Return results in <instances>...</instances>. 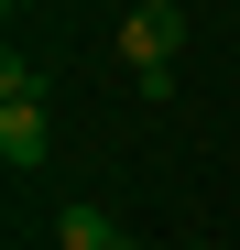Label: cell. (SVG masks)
I'll return each mask as SVG.
<instances>
[{
	"label": "cell",
	"instance_id": "cell-4",
	"mask_svg": "<svg viewBox=\"0 0 240 250\" xmlns=\"http://www.w3.org/2000/svg\"><path fill=\"white\" fill-rule=\"evenodd\" d=\"M186 250H208V239H186Z\"/></svg>",
	"mask_w": 240,
	"mask_h": 250
},
{
	"label": "cell",
	"instance_id": "cell-1",
	"mask_svg": "<svg viewBox=\"0 0 240 250\" xmlns=\"http://www.w3.org/2000/svg\"><path fill=\"white\" fill-rule=\"evenodd\" d=\"M175 44H186V11H175V0H142V11L120 22V55H131L142 87H175Z\"/></svg>",
	"mask_w": 240,
	"mask_h": 250
},
{
	"label": "cell",
	"instance_id": "cell-2",
	"mask_svg": "<svg viewBox=\"0 0 240 250\" xmlns=\"http://www.w3.org/2000/svg\"><path fill=\"white\" fill-rule=\"evenodd\" d=\"M44 98H0V163H11V174H44Z\"/></svg>",
	"mask_w": 240,
	"mask_h": 250
},
{
	"label": "cell",
	"instance_id": "cell-3",
	"mask_svg": "<svg viewBox=\"0 0 240 250\" xmlns=\"http://www.w3.org/2000/svg\"><path fill=\"white\" fill-rule=\"evenodd\" d=\"M55 239H66V250H131V229H120L109 207H66V218H55Z\"/></svg>",
	"mask_w": 240,
	"mask_h": 250
}]
</instances>
